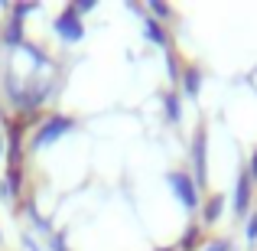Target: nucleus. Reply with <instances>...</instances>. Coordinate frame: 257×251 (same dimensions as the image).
Returning a JSON list of instances; mask_svg holds the SVG:
<instances>
[{
  "instance_id": "nucleus-2",
  "label": "nucleus",
  "mask_w": 257,
  "mask_h": 251,
  "mask_svg": "<svg viewBox=\"0 0 257 251\" xmlns=\"http://www.w3.org/2000/svg\"><path fill=\"white\" fill-rule=\"evenodd\" d=\"M176 189H179V196L186 199V206H192V202H195V196H192V189H189L186 176H176Z\"/></svg>"
},
{
  "instance_id": "nucleus-6",
  "label": "nucleus",
  "mask_w": 257,
  "mask_h": 251,
  "mask_svg": "<svg viewBox=\"0 0 257 251\" xmlns=\"http://www.w3.org/2000/svg\"><path fill=\"white\" fill-rule=\"evenodd\" d=\"M212 251H228V245H215V248H212Z\"/></svg>"
},
{
  "instance_id": "nucleus-5",
  "label": "nucleus",
  "mask_w": 257,
  "mask_h": 251,
  "mask_svg": "<svg viewBox=\"0 0 257 251\" xmlns=\"http://www.w3.org/2000/svg\"><path fill=\"white\" fill-rule=\"evenodd\" d=\"M251 176H257V153L251 157Z\"/></svg>"
},
{
  "instance_id": "nucleus-3",
  "label": "nucleus",
  "mask_w": 257,
  "mask_h": 251,
  "mask_svg": "<svg viewBox=\"0 0 257 251\" xmlns=\"http://www.w3.org/2000/svg\"><path fill=\"white\" fill-rule=\"evenodd\" d=\"M247 238H251V241H257V215L251 219V225H247Z\"/></svg>"
},
{
  "instance_id": "nucleus-4",
  "label": "nucleus",
  "mask_w": 257,
  "mask_h": 251,
  "mask_svg": "<svg viewBox=\"0 0 257 251\" xmlns=\"http://www.w3.org/2000/svg\"><path fill=\"white\" fill-rule=\"evenodd\" d=\"M218 209H221V199H212V206H208V219H215V215H218Z\"/></svg>"
},
{
  "instance_id": "nucleus-1",
  "label": "nucleus",
  "mask_w": 257,
  "mask_h": 251,
  "mask_svg": "<svg viewBox=\"0 0 257 251\" xmlns=\"http://www.w3.org/2000/svg\"><path fill=\"white\" fill-rule=\"evenodd\" d=\"M247 202H251V170H241V180H238V199H234V209L238 215L247 212Z\"/></svg>"
}]
</instances>
